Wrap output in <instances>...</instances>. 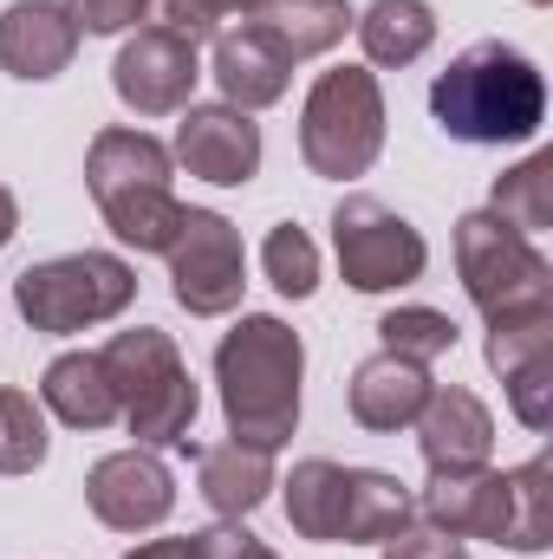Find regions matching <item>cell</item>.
<instances>
[{"label": "cell", "instance_id": "1", "mask_svg": "<svg viewBox=\"0 0 553 559\" xmlns=\"http://www.w3.org/2000/svg\"><path fill=\"white\" fill-rule=\"evenodd\" d=\"M430 111L456 143H528L548 124V79L541 66L508 46V39H475L469 52H456L436 85H430Z\"/></svg>", "mask_w": 553, "mask_h": 559}, {"label": "cell", "instance_id": "2", "mask_svg": "<svg viewBox=\"0 0 553 559\" xmlns=\"http://www.w3.org/2000/svg\"><path fill=\"white\" fill-rule=\"evenodd\" d=\"M299 371L306 345L274 312H248L222 345H215V384H222V417L235 442H255L274 455L299 429Z\"/></svg>", "mask_w": 553, "mask_h": 559}, {"label": "cell", "instance_id": "3", "mask_svg": "<svg viewBox=\"0 0 553 559\" xmlns=\"http://www.w3.org/2000/svg\"><path fill=\"white\" fill-rule=\"evenodd\" d=\"M111 391H118V417L138 436V449H163V442H189V423L202 411L196 378L176 352V338L163 325H131L98 352Z\"/></svg>", "mask_w": 553, "mask_h": 559}, {"label": "cell", "instance_id": "4", "mask_svg": "<svg viewBox=\"0 0 553 559\" xmlns=\"http://www.w3.org/2000/svg\"><path fill=\"white\" fill-rule=\"evenodd\" d=\"M385 150V92L365 66H332L299 105V156L326 182H352Z\"/></svg>", "mask_w": 553, "mask_h": 559}, {"label": "cell", "instance_id": "5", "mask_svg": "<svg viewBox=\"0 0 553 559\" xmlns=\"http://www.w3.org/2000/svg\"><path fill=\"white\" fill-rule=\"evenodd\" d=\"M131 299H138V274H131V261L98 254V248H85V254H59V261H39V267H26V274L13 280V306H20V319H26L33 332H52V338L85 332V325H105V319H118Z\"/></svg>", "mask_w": 553, "mask_h": 559}, {"label": "cell", "instance_id": "6", "mask_svg": "<svg viewBox=\"0 0 553 559\" xmlns=\"http://www.w3.org/2000/svg\"><path fill=\"white\" fill-rule=\"evenodd\" d=\"M456 274L482 319L515 312V306H553V267L495 209H475L456 222Z\"/></svg>", "mask_w": 553, "mask_h": 559}, {"label": "cell", "instance_id": "7", "mask_svg": "<svg viewBox=\"0 0 553 559\" xmlns=\"http://www.w3.org/2000/svg\"><path fill=\"white\" fill-rule=\"evenodd\" d=\"M332 254H339V274L358 293H391V286H411L430 267V248L398 209H385L378 195H345L332 209Z\"/></svg>", "mask_w": 553, "mask_h": 559}, {"label": "cell", "instance_id": "8", "mask_svg": "<svg viewBox=\"0 0 553 559\" xmlns=\"http://www.w3.org/2000/svg\"><path fill=\"white\" fill-rule=\"evenodd\" d=\"M169 261V293L189 319H222L242 306V286H248V254H242V235L228 215L215 209H189L183 215V235L176 248L163 254Z\"/></svg>", "mask_w": 553, "mask_h": 559}, {"label": "cell", "instance_id": "9", "mask_svg": "<svg viewBox=\"0 0 553 559\" xmlns=\"http://www.w3.org/2000/svg\"><path fill=\"white\" fill-rule=\"evenodd\" d=\"M85 501H92V514H98L111 534H150V527H163L169 508H176V475H169L150 449H118V455H98V462H92Z\"/></svg>", "mask_w": 553, "mask_h": 559}, {"label": "cell", "instance_id": "10", "mask_svg": "<svg viewBox=\"0 0 553 559\" xmlns=\"http://www.w3.org/2000/svg\"><path fill=\"white\" fill-rule=\"evenodd\" d=\"M176 163L215 189H242L261 169V124L235 105H183L176 124Z\"/></svg>", "mask_w": 553, "mask_h": 559}, {"label": "cell", "instance_id": "11", "mask_svg": "<svg viewBox=\"0 0 553 559\" xmlns=\"http://www.w3.org/2000/svg\"><path fill=\"white\" fill-rule=\"evenodd\" d=\"M196 79H202L196 46L156 33V26H143L138 39H125V52L111 59V85H118V98H125L138 118H169V111H183V105L196 98Z\"/></svg>", "mask_w": 553, "mask_h": 559}, {"label": "cell", "instance_id": "12", "mask_svg": "<svg viewBox=\"0 0 553 559\" xmlns=\"http://www.w3.org/2000/svg\"><path fill=\"white\" fill-rule=\"evenodd\" d=\"M416 449L430 462V475H462L482 468L495 449V417L475 391L462 384H430V404L416 411Z\"/></svg>", "mask_w": 553, "mask_h": 559}, {"label": "cell", "instance_id": "13", "mask_svg": "<svg viewBox=\"0 0 553 559\" xmlns=\"http://www.w3.org/2000/svg\"><path fill=\"white\" fill-rule=\"evenodd\" d=\"M423 521L443 527L449 540H495L502 547V534H508V475H495L489 462L462 468V475H430Z\"/></svg>", "mask_w": 553, "mask_h": 559}, {"label": "cell", "instance_id": "14", "mask_svg": "<svg viewBox=\"0 0 553 559\" xmlns=\"http://www.w3.org/2000/svg\"><path fill=\"white\" fill-rule=\"evenodd\" d=\"M79 52V20L59 0H13L0 13V66L13 79H59Z\"/></svg>", "mask_w": 553, "mask_h": 559}, {"label": "cell", "instance_id": "15", "mask_svg": "<svg viewBox=\"0 0 553 559\" xmlns=\"http://www.w3.org/2000/svg\"><path fill=\"white\" fill-rule=\"evenodd\" d=\"M215 85H222V105H235V111H268L286 98V85H293V59L280 52L274 39H261L255 26H222L215 33Z\"/></svg>", "mask_w": 553, "mask_h": 559}, {"label": "cell", "instance_id": "16", "mask_svg": "<svg viewBox=\"0 0 553 559\" xmlns=\"http://www.w3.org/2000/svg\"><path fill=\"white\" fill-rule=\"evenodd\" d=\"M228 7H235L242 26H255L261 39H274L293 66L332 52L345 39V26H352L345 0H228Z\"/></svg>", "mask_w": 553, "mask_h": 559}, {"label": "cell", "instance_id": "17", "mask_svg": "<svg viewBox=\"0 0 553 559\" xmlns=\"http://www.w3.org/2000/svg\"><path fill=\"white\" fill-rule=\"evenodd\" d=\"M345 404H352V423H358V429H378V436L411 429L416 411L430 404V371L391 358V352H378V358H365V365L352 371Z\"/></svg>", "mask_w": 553, "mask_h": 559}, {"label": "cell", "instance_id": "18", "mask_svg": "<svg viewBox=\"0 0 553 559\" xmlns=\"http://www.w3.org/2000/svg\"><path fill=\"white\" fill-rule=\"evenodd\" d=\"M169 163H176V156L150 138V131L111 124V131H98L92 150H85V182H92L98 202L131 195V189H169Z\"/></svg>", "mask_w": 553, "mask_h": 559}, {"label": "cell", "instance_id": "19", "mask_svg": "<svg viewBox=\"0 0 553 559\" xmlns=\"http://www.w3.org/2000/svg\"><path fill=\"white\" fill-rule=\"evenodd\" d=\"M196 488H202V501H209L222 521H242V514H255V508L274 495V455L255 449V442H235V436H228V442L202 449Z\"/></svg>", "mask_w": 553, "mask_h": 559}, {"label": "cell", "instance_id": "20", "mask_svg": "<svg viewBox=\"0 0 553 559\" xmlns=\"http://www.w3.org/2000/svg\"><path fill=\"white\" fill-rule=\"evenodd\" d=\"M39 411H52L66 429H105V423H118V391H111L98 352L52 358L46 378H39Z\"/></svg>", "mask_w": 553, "mask_h": 559}, {"label": "cell", "instance_id": "21", "mask_svg": "<svg viewBox=\"0 0 553 559\" xmlns=\"http://www.w3.org/2000/svg\"><path fill=\"white\" fill-rule=\"evenodd\" d=\"M411 521V488L385 468H345V508H339V540L345 547H378Z\"/></svg>", "mask_w": 553, "mask_h": 559}, {"label": "cell", "instance_id": "22", "mask_svg": "<svg viewBox=\"0 0 553 559\" xmlns=\"http://www.w3.org/2000/svg\"><path fill=\"white\" fill-rule=\"evenodd\" d=\"M358 46L372 66H416L436 46V13L430 0H372L365 13H352Z\"/></svg>", "mask_w": 553, "mask_h": 559}, {"label": "cell", "instance_id": "23", "mask_svg": "<svg viewBox=\"0 0 553 559\" xmlns=\"http://www.w3.org/2000/svg\"><path fill=\"white\" fill-rule=\"evenodd\" d=\"M339 508H345V468L326 455L293 462L286 475V527L299 540H339Z\"/></svg>", "mask_w": 553, "mask_h": 559}, {"label": "cell", "instance_id": "24", "mask_svg": "<svg viewBox=\"0 0 553 559\" xmlns=\"http://www.w3.org/2000/svg\"><path fill=\"white\" fill-rule=\"evenodd\" d=\"M98 209H105L111 235H118L125 248H138V254H169L176 235H183V215H189L169 189H131V195L98 202Z\"/></svg>", "mask_w": 553, "mask_h": 559}, {"label": "cell", "instance_id": "25", "mask_svg": "<svg viewBox=\"0 0 553 559\" xmlns=\"http://www.w3.org/2000/svg\"><path fill=\"white\" fill-rule=\"evenodd\" d=\"M502 547H515V554H548L553 547V462L548 455L508 468V534H502Z\"/></svg>", "mask_w": 553, "mask_h": 559}, {"label": "cell", "instance_id": "26", "mask_svg": "<svg viewBox=\"0 0 553 559\" xmlns=\"http://www.w3.org/2000/svg\"><path fill=\"white\" fill-rule=\"evenodd\" d=\"M489 209L508 222V228H521L528 241L534 235H548L553 228V156H528V163H515L508 176H495V195H489Z\"/></svg>", "mask_w": 553, "mask_h": 559}, {"label": "cell", "instance_id": "27", "mask_svg": "<svg viewBox=\"0 0 553 559\" xmlns=\"http://www.w3.org/2000/svg\"><path fill=\"white\" fill-rule=\"evenodd\" d=\"M378 338H385V352L404 358V365H436V358L456 352L462 332H456V319L436 312V306H398V312L378 319Z\"/></svg>", "mask_w": 553, "mask_h": 559}, {"label": "cell", "instance_id": "28", "mask_svg": "<svg viewBox=\"0 0 553 559\" xmlns=\"http://www.w3.org/2000/svg\"><path fill=\"white\" fill-rule=\"evenodd\" d=\"M52 436H46V411L26 391H0V475H33L46 462Z\"/></svg>", "mask_w": 553, "mask_h": 559}, {"label": "cell", "instance_id": "29", "mask_svg": "<svg viewBox=\"0 0 553 559\" xmlns=\"http://www.w3.org/2000/svg\"><path fill=\"white\" fill-rule=\"evenodd\" d=\"M548 352H553V306H515V312L489 319V365L495 371H515V365L548 358Z\"/></svg>", "mask_w": 553, "mask_h": 559}, {"label": "cell", "instance_id": "30", "mask_svg": "<svg viewBox=\"0 0 553 559\" xmlns=\"http://www.w3.org/2000/svg\"><path fill=\"white\" fill-rule=\"evenodd\" d=\"M261 267L274 280V293H286V299H313V293H319V248H313V235L293 228V222H280L274 235L261 241Z\"/></svg>", "mask_w": 553, "mask_h": 559}, {"label": "cell", "instance_id": "31", "mask_svg": "<svg viewBox=\"0 0 553 559\" xmlns=\"http://www.w3.org/2000/svg\"><path fill=\"white\" fill-rule=\"evenodd\" d=\"M502 391H508L515 417L528 423V429H548V423H553V352H548V358L515 365V371H502Z\"/></svg>", "mask_w": 553, "mask_h": 559}, {"label": "cell", "instance_id": "32", "mask_svg": "<svg viewBox=\"0 0 553 559\" xmlns=\"http://www.w3.org/2000/svg\"><path fill=\"white\" fill-rule=\"evenodd\" d=\"M150 20H156V33H169L183 46H202V39L222 33L228 0H150Z\"/></svg>", "mask_w": 553, "mask_h": 559}, {"label": "cell", "instance_id": "33", "mask_svg": "<svg viewBox=\"0 0 553 559\" xmlns=\"http://www.w3.org/2000/svg\"><path fill=\"white\" fill-rule=\"evenodd\" d=\"M378 547H385V559H456L462 554V540H449V534L430 527L423 514H411V521H404L391 540H378Z\"/></svg>", "mask_w": 553, "mask_h": 559}, {"label": "cell", "instance_id": "34", "mask_svg": "<svg viewBox=\"0 0 553 559\" xmlns=\"http://www.w3.org/2000/svg\"><path fill=\"white\" fill-rule=\"evenodd\" d=\"M189 559H280V554L261 547L248 527H202V534H189Z\"/></svg>", "mask_w": 553, "mask_h": 559}, {"label": "cell", "instance_id": "35", "mask_svg": "<svg viewBox=\"0 0 553 559\" xmlns=\"http://www.w3.org/2000/svg\"><path fill=\"white\" fill-rule=\"evenodd\" d=\"M150 0H66V13L79 20V33H125L138 26Z\"/></svg>", "mask_w": 553, "mask_h": 559}, {"label": "cell", "instance_id": "36", "mask_svg": "<svg viewBox=\"0 0 553 559\" xmlns=\"http://www.w3.org/2000/svg\"><path fill=\"white\" fill-rule=\"evenodd\" d=\"M13 228H20V202H13V189L0 182V248L13 241Z\"/></svg>", "mask_w": 553, "mask_h": 559}, {"label": "cell", "instance_id": "37", "mask_svg": "<svg viewBox=\"0 0 553 559\" xmlns=\"http://www.w3.org/2000/svg\"><path fill=\"white\" fill-rule=\"evenodd\" d=\"M528 7H553V0H528Z\"/></svg>", "mask_w": 553, "mask_h": 559}, {"label": "cell", "instance_id": "38", "mask_svg": "<svg viewBox=\"0 0 553 559\" xmlns=\"http://www.w3.org/2000/svg\"><path fill=\"white\" fill-rule=\"evenodd\" d=\"M456 559H462V554H456Z\"/></svg>", "mask_w": 553, "mask_h": 559}]
</instances>
